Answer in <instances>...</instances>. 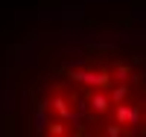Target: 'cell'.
I'll list each match as a JSON object with an SVG mask.
<instances>
[{
    "mask_svg": "<svg viewBox=\"0 0 146 137\" xmlns=\"http://www.w3.org/2000/svg\"><path fill=\"white\" fill-rule=\"evenodd\" d=\"M41 134H50V137H67V134H73V126H70V122H64V120H58V117H50Z\"/></svg>",
    "mask_w": 146,
    "mask_h": 137,
    "instance_id": "5",
    "label": "cell"
},
{
    "mask_svg": "<svg viewBox=\"0 0 146 137\" xmlns=\"http://www.w3.org/2000/svg\"><path fill=\"white\" fill-rule=\"evenodd\" d=\"M85 108H88L91 120L108 117V111H111V96H108V91L105 88H91L88 96H85Z\"/></svg>",
    "mask_w": 146,
    "mask_h": 137,
    "instance_id": "4",
    "label": "cell"
},
{
    "mask_svg": "<svg viewBox=\"0 0 146 137\" xmlns=\"http://www.w3.org/2000/svg\"><path fill=\"white\" fill-rule=\"evenodd\" d=\"M73 85H85V88H108L111 85V70L108 67H76L67 73Z\"/></svg>",
    "mask_w": 146,
    "mask_h": 137,
    "instance_id": "2",
    "label": "cell"
},
{
    "mask_svg": "<svg viewBox=\"0 0 146 137\" xmlns=\"http://www.w3.org/2000/svg\"><path fill=\"white\" fill-rule=\"evenodd\" d=\"M108 114L114 117V122H120V126L126 128V134H140V131H146L143 126V102L140 99H126V102H117V105H111V111H108Z\"/></svg>",
    "mask_w": 146,
    "mask_h": 137,
    "instance_id": "1",
    "label": "cell"
},
{
    "mask_svg": "<svg viewBox=\"0 0 146 137\" xmlns=\"http://www.w3.org/2000/svg\"><path fill=\"white\" fill-rule=\"evenodd\" d=\"M108 70H111V82H131L135 79V73H131L129 64H111Z\"/></svg>",
    "mask_w": 146,
    "mask_h": 137,
    "instance_id": "6",
    "label": "cell"
},
{
    "mask_svg": "<svg viewBox=\"0 0 146 137\" xmlns=\"http://www.w3.org/2000/svg\"><path fill=\"white\" fill-rule=\"evenodd\" d=\"M76 99V93H67L64 88H58V91H53L50 93V99H47V105H50V111L58 117V120H64V122H73L76 126V120H79V114H76V108H73L70 102Z\"/></svg>",
    "mask_w": 146,
    "mask_h": 137,
    "instance_id": "3",
    "label": "cell"
},
{
    "mask_svg": "<svg viewBox=\"0 0 146 137\" xmlns=\"http://www.w3.org/2000/svg\"><path fill=\"white\" fill-rule=\"evenodd\" d=\"M143 99H146V91H143Z\"/></svg>",
    "mask_w": 146,
    "mask_h": 137,
    "instance_id": "8",
    "label": "cell"
},
{
    "mask_svg": "<svg viewBox=\"0 0 146 137\" xmlns=\"http://www.w3.org/2000/svg\"><path fill=\"white\" fill-rule=\"evenodd\" d=\"M100 134H105V137H126V128L120 126V122L108 120V122H102V126H100Z\"/></svg>",
    "mask_w": 146,
    "mask_h": 137,
    "instance_id": "7",
    "label": "cell"
},
{
    "mask_svg": "<svg viewBox=\"0 0 146 137\" xmlns=\"http://www.w3.org/2000/svg\"><path fill=\"white\" fill-rule=\"evenodd\" d=\"M143 122H146V114H143Z\"/></svg>",
    "mask_w": 146,
    "mask_h": 137,
    "instance_id": "9",
    "label": "cell"
}]
</instances>
